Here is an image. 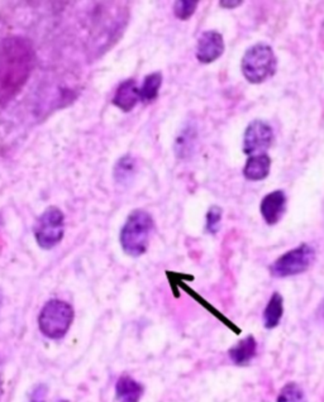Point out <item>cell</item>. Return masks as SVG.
Masks as SVG:
<instances>
[{
  "label": "cell",
  "instance_id": "obj_3",
  "mask_svg": "<svg viewBox=\"0 0 324 402\" xmlns=\"http://www.w3.org/2000/svg\"><path fill=\"white\" fill-rule=\"evenodd\" d=\"M241 68L245 79L251 84H263L268 81L275 75L277 68L274 49L265 43L252 46L242 57Z\"/></svg>",
  "mask_w": 324,
  "mask_h": 402
},
{
  "label": "cell",
  "instance_id": "obj_17",
  "mask_svg": "<svg viewBox=\"0 0 324 402\" xmlns=\"http://www.w3.org/2000/svg\"><path fill=\"white\" fill-rule=\"evenodd\" d=\"M162 84V73H153L147 75L140 87V99L143 103H151L159 97L160 87Z\"/></svg>",
  "mask_w": 324,
  "mask_h": 402
},
{
  "label": "cell",
  "instance_id": "obj_9",
  "mask_svg": "<svg viewBox=\"0 0 324 402\" xmlns=\"http://www.w3.org/2000/svg\"><path fill=\"white\" fill-rule=\"evenodd\" d=\"M261 215L266 224L275 226L282 220L287 210V195L282 190L270 193L261 201Z\"/></svg>",
  "mask_w": 324,
  "mask_h": 402
},
{
  "label": "cell",
  "instance_id": "obj_2",
  "mask_svg": "<svg viewBox=\"0 0 324 402\" xmlns=\"http://www.w3.org/2000/svg\"><path fill=\"white\" fill-rule=\"evenodd\" d=\"M152 231L153 219L151 214L142 209L129 214L119 237L124 253L131 257L145 255Z\"/></svg>",
  "mask_w": 324,
  "mask_h": 402
},
{
  "label": "cell",
  "instance_id": "obj_15",
  "mask_svg": "<svg viewBox=\"0 0 324 402\" xmlns=\"http://www.w3.org/2000/svg\"><path fill=\"white\" fill-rule=\"evenodd\" d=\"M143 391V386L129 376H122L116 384V398L119 402H138Z\"/></svg>",
  "mask_w": 324,
  "mask_h": 402
},
{
  "label": "cell",
  "instance_id": "obj_21",
  "mask_svg": "<svg viewBox=\"0 0 324 402\" xmlns=\"http://www.w3.org/2000/svg\"><path fill=\"white\" fill-rule=\"evenodd\" d=\"M47 392H49V389L46 384H37L28 395V402H46Z\"/></svg>",
  "mask_w": 324,
  "mask_h": 402
},
{
  "label": "cell",
  "instance_id": "obj_1",
  "mask_svg": "<svg viewBox=\"0 0 324 402\" xmlns=\"http://www.w3.org/2000/svg\"><path fill=\"white\" fill-rule=\"evenodd\" d=\"M36 54L25 37L9 36L0 41V105L18 95L31 76Z\"/></svg>",
  "mask_w": 324,
  "mask_h": 402
},
{
  "label": "cell",
  "instance_id": "obj_18",
  "mask_svg": "<svg viewBox=\"0 0 324 402\" xmlns=\"http://www.w3.org/2000/svg\"><path fill=\"white\" fill-rule=\"evenodd\" d=\"M277 402H306V396L299 384L289 382L280 391Z\"/></svg>",
  "mask_w": 324,
  "mask_h": 402
},
{
  "label": "cell",
  "instance_id": "obj_8",
  "mask_svg": "<svg viewBox=\"0 0 324 402\" xmlns=\"http://www.w3.org/2000/svg\"><path fill=\"white\" fill-rule=\"evenodd\" d=\"M224 52V39L220 32L205 31L198 39L196 59L202 63H212Z\"/></svg>",
  "mask_w": 324,
  "mask_h": 402
},
{
  "label": "cell",
  "instance_id": "obj_5",
  "mask_svg": "<svg viewBox=\"0 0 324 402\" xmlns=\"http://www.w3.org/2000/svg\"><path fill=\"white\" fill-rule=\"evenodd\" d=\"M33 233L42 250H52L65 234V215L59 207H47L37 219Z\"/></svg>",
  "mask_w": 324,
  "mask_h": 402
},
{
  "label": "cell",
  "instance_id": "obj_19",
  "mask_svg": "<svg viewBox=\"0 0 324 402\" xmlns=\"http://www.w3.org/2000/svg\"><path fill=\"white\" fill-rule=\"evenodd\" d=\"M198 8L196 0H178L174 4V13L179 19L186 20L189 19Z\"/></svg>",
  "mask_w": 324,
  "mask_h": 402
},
{
  "label": "cell",
  "instance_id": "obj_7",
  "mask_svg": "<svg viewBox=\"0 0 324 402\" xmlns=\"http://www.w3.org/2000/svg\"><path fill=\"white\" fill-rule=\"evenodd\" d=\"M274 140V132L269 123L256 119L250 123L244 134V152L247 156L263 154L269 150Z\"/></svg>",
  "mask_w": 324,
  "mask_h": 402
},
{
  "label": "cell",
  "instance_id": "obj_14",
  "mask_svg": "<svg viewBox=\"0 0 324 402\" xmlns=\"http://www.w3.org/2000/svg\"><path fill=\"white\" fill-rule=\"evenodd\" d=\"M114 180L119 186L127 188L131 183L135 181L137 175V161L131 154H124L121 159L116 161L114 166Z\"/></svg>",
  "mask_w": 324,
  "mask_h": 402
},
{
  "label": "cell",
  "instance_id": "obj_10",
  "mask_svg": "<svg viewBox=\"0 0 324 402\" xmlns=\"http://www.w3.org/2000/svg\"><path fill=\"white\" fill-rule=\"evenodd\" d=\"M140 100H141L140 87L136 84L135 80L129 79L123 81L122 84L118 86L114 98H113V104L116 108L127 113L133 109Z\"/></svg>",
  "mask_w": 324,
  "mask_h": 402
},
{
  "label": "cell",
  "instance_id": "obj_11",
  "mask_svg": "<svg viewBox=\"0 0 324 402\" xmlns=\"http://www.w3.org/2000/svg\"><path fill=\"white\" fill-rule=\"evenodd\" d=\"M196 140H198V130L193 123H188L179 133L174 151L175 156L180 159H189L190 156L196 151Z\"/></svg>",
  "mask_w": 324,
  "mask_h": 402
},
{
  "label": "cell",
  "instance_id": "obj_13",
  "mask_svg": "<svg viewBox=\"0 0 324 402\" xmlns=\"http://www.w3.org/2000/svg\"><path fill=\"white\" fill-rule=\"evenodd\" d=\"M271 169V159L266 153L251 156L246 162L244 169V175L247 180L251 181H260L269 176Z\"/></svg>",
  "mask_w": 324,
  "mask_h": 402
},
{
  "label": "cell",
  "instance_id": "obj_12",
  "mask_svg": "<svg viewBox=\"0 0 324 402\" xmlns=\"http://www.w3.org/2000/svg\"><path fill=\"white\" fill-rule=\"evenodd\" d=\"M256 339L252 335H248L245 339L239 341L234 347L231 348L228 354L234 365L247 366L256 355Z\"/></svg>",
  "mask_w": 324,
  "mask_h": 402
},
{
  "label": "cell",
  "instance_id": "obj_4",
  "mask_svg": "<svg viewBox=\"0 0 324 402\" xmlns=\"http://www.w3.org/2000/svg\"><path fill=\"white\" fill-rule=\"evenodd\" d=\"M73 306L62 300H49L38 317V327L44 336L57 341L68 334L73 322Z\"/></svg>",
  "mask_w": 324,
  "mask_h": 402
},
{
  "label": "cell",
  "instance_id": "obj_20",
  "mask_svg": "<svg viewBox=\"0 0 324 402\" xmlns=\"http://www.w3.org/2000/svg\"><path fill=\"white\" fill-rule=\"evenodd\" d=\"M222 209L220 207H212L207 214V232L215 234L220 231V220H222Z\"/></svg>",
  "mask_w": 324,
  "mask_h": 402
},
{
  "label": "cell",
  "instance_id": "obj_25",
  "mask_svg": "<svg viewBox=\"0 0 324 402\" xmlns=\"http://www.w3.org/2000/svg\"><path fill=\"white\" fill-rule=\"evenodd\" d=\"M59 402H68V400H60Z\"/></svg>",
  "mask_w": 324,
  "mask_h": 402
},
{
  "label": "cell",
  "instance_id": "obj_22",
  "mask_svg": "<svg viewBox=\"0 0 324 402\" xmlns=\"http://www.w3.org/2000/svg\"><path fill=\"white\" fill-rule=\"evenodd\" d=\"M241 4H244L242 0H223V1H220V6L227 8V9H233V8L241 6Z\"/></svg>",
  "mask_w": 324,
  "mask_h": 402
},
{
  "label": "cell",
  "instance_id": "obj_6",
  "mask_svg": "<svg viewBox=\"0 0 324 402\" xmlns=\"http://www.w3.org/2000/svg\"><path fill=\"white\" fill-rule=\"evenodd\" d=\"M316 258V250L309 244H300L299 247L289 250L285 255L279 257L271 264L270 272L277 279L290 277L306 272L312 266Z\"/></svg>",
  "mask_w": 324,
  "mask_h": 402
},
{
  "label": "cell",
  "instance_id": "obj_24",
  "mask_svg": "<svg viewBox=\"0 0 324 402\" xmlns=\"http://www.w3.org/2000/svg\"><path fill=\"white\" fill-rule=\"evenodd\" d=\"M3 305V293H1V290H0V307Z\"/></svg>",
  "mask_w": 324,
  "mask_h": 402
},
{
  "label": "cell",
  "instance_id": "obj_23",
  "mask_svg": "<svg viewBox=\"0 0 324 402\" xmlns=\"http://www.w3.org/2000/svg\"><path fill=\"white\" fill-rule=\"evenodd\" d=\"M318 317H320V319H322V320L324 322V300L323 303H322V305L319 306Z\"/></svg>",
  "mask_w": 324,
  "mask_h": 402
},
{
  "label": "cell",
  "instance_id": "obj_16",
  "mask_svg": "<svg viewBox=\"0 0 324 402\" xmlns=\"http://www.w3.org/2000/svg\"><path fill=\"white\" fill-rule=\"evenodd\" d=\"M284 314V299L279 293H272L269 304L263 311V325L268 329L276 328Z\"/></svg>",
  "mask_w": 324,
  "mask_h": 402
}]
</instances>
